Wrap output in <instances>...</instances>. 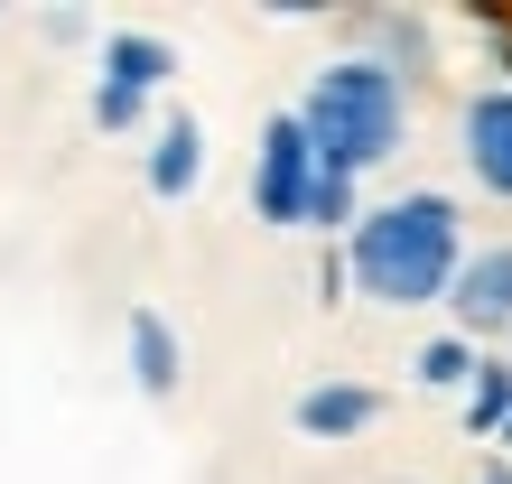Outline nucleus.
Wrapping results in <instances>:
<instances>
[{"instance_id":"4","label":"nucleus","mask_w":512,"mask_h":484,"mask_svg":"<svg viewBox=\"0 0 512 484\" xmlns=\"http://www.w3.org/2000/svg\"><path fill=\"white\" fill-rule=\"evenodd\" d=\"M447 326H457L466 345H512V242H475L457 289H447Z\"/></svg>"},{"instance_id":"5","label":"nucleus","mask_w":512,"mask_h":484,"mask_svg":"<svg viewBox=\"0 0 512 484\" xmlns=\"http://www.w3.org/2000/svg\"><path fill=\"white\" fill-rule=\"evenodd\" d=\"M457 159L485 196L512 205V84H475L457 103Z\"/></svg>"},{"instance_id":"2","label":"nucleus","mask_w":512,"mask_h":484,"mask_svg":"<svg viewBox=\"0 0 512 484\" xmlns=\"http://www.w3.org/2000/svg\"><path fill=\"white\" fill-rule=\"evenodd\" d=\"M298 131H308L317 168L336 177H364L382 168L391 149L410 131V84L382 66V56H336V66L308 75V94H298Z\"/></svg>"},{"instance_id":"14","label":"nucleus","mask_w":512,"mask_h":484,"mask_svg":"<svg viewBox=\"0 0 512 484\" xmlns=\"http://www.w3.org/2000/svg\"><path fill=\"white\" fill-rule=\"evenodd\" d=\"M84 112H94V131H140V121H149V94H131V84H103V75H94V103H84Z\"/></svg>"},{"instance_id":"12","label":"nucleus","mask_w":512,"mask_h":484,"mask_svg":"<svg viewBox=\"0 0 512 484\" xmlns=\"http://www.w3.org/2000/svg\"><path fill=\"white\" fill-rule=\"evenodd\" d=\"M475 363H485V345H466L457 326H447V336H429V345L410 354V373H419V391H457V401H466Z\"/></svg>"},{"instance_id":"13","label":"nucleus","mask_w":512,"mask_h":484,"mask_svg":"<svg viewBox=\"0 0 512 484\" xmlns=\"http://www.w3.org/2000/svg\"><path fill=\"white\" fill-rule=\"evenodd\" d=\"M354 224H364V177H336V168H326L317 196H308V233H354Z\"/></svg>"},{"instance_id":"9","label":"nucleus","mask_w":512,"mask_h":484,"mask_svg":"<svg viewBox=\"0 0 512 484\" xmlns=\"http://www.w3.org/2000/svg\"><path fill=\"white\" fill-rule=\"evenodd\" d=\"M103 84H131V94H159V84L177 75V47L159 38V28H103Z\"/></svg>"},{"instance_id":"19","label":"nucleus","mask_w":512,"mask_h":484,"mask_svg":"<svg viewBox=\"0 0 512 484\" xmlns=\"http://www.w3.org/2000/svg\"><path fill=\"white\" fill-rule=\"evenodd\" d=\"M503 354H512V345H503Z\"/></svg>"},{"instance_id":"3","label":"nucleus","mask_w":512,"mask_h":484,"mask_svg":"<svg viewBox=\"0 0 512 484\" xmlns=\"http://www.w3.org/2000/svg\"><path fill=\"white\" fill-rule=\"evenodd\" d=\"M317 149H308V131H298V112H270L261 121V149H252V215L261 224H308V196H317Z\"/></svg>"},{"instance_id":"1","label":"nucleus","mask_w":512,"mask_h":484,"mask_svg":"<svg viewBox=\"0 0 512 484\" xmlns=\"http://www.w3.org/2000/svg\"><path fill=\"white\" fill-rule=\"evenodd\" d=\"M466 252H475V242H466L457 196L410 187V196L364 205V224L345 233V280L364 289L373 308H447Z\"/></svg>"},{"instance_id":"16","label":"nucleus","mask_w":512,"mask_h":484,"mask_svg":"<svg viewBox=\"0 0 512 484\" xmlns=\"http://www.w3.org/2000/svg\"><path fill=\"white\" fill-rule=\"evenodd\" d=\"M47 38H66V47H75V38H94V19H84V10H47Z\"/></svg>"},{"instance_id":"18","label":"nucleus","mask_w":512,"mask_h":484,"mask_svg":"<svg viewBox=\"0 0 512 484\" xmlns=\"http://www.w3.org/2000/svg\"><path fill=\"white\" fill-rule=\"evenodd\" d=\"M503 457H512V429H503Z\"/></svg>"},{"instance_id":"15","label":"nucleus","mask_w":512,"mask_h":484,"mask_svg":"<svg viewBox=\"0 0 512 484\" xmlns=\"http://www.w3.org/2000/svg\"><path fill=\"white\" fill-rule=\"evenodd\" d=\"M475 38H485V56H494V84H512V19L485 10V19H475Z\"/></svg>"},{"instance_id":"7","label":"nucleus","mask_w":512,"mask_h":484,"mask_svg":"<svg viewBox=\"0 0 512 484\" xmlns=\"http://www.w3.org/2000/svg\"><path fill=\"white\" fill-rule=\"evenodd\" d=\"M196 177H205V121L196 112H168L159 131H149V196H196Z\"/></svg>"},{"instance_id":"6","label":"nucleus","mask_w":512,"mask_h":484,"mask_svg":"<svg viewBox=\"0 0 512 484\" xmlns=\"http://www.w3.org/2000/svg\"><path fill=\"white\" fill-rule=\"evenodd\" d=\"M373 419H382V391H373V382H308V391L289 401V429H298V438H317V447L364 438Z\"/></svg>"},{"instance_id":"11","label":"nucleus","mask_w":512,"mask_h":484,"mask_svg":"<svg viewBox=\"0 0 512 484\" xmlns=\"http://www.w3.org/2000/svg\"><path fill=\"white\" fill-rule=\"evenodd\" d=\"M457 419H466V438H503L512 429V354H485V363H475Z\"/></svg>"},{"instance_id":"10","label":"nucleus","mask_w":512,"mask_h":484,"mask_svg":"<svg viewBox=\"0 0 512 484\" xmlns=\"http://www.w3.org/2000/svg\"><path fill=\"white\" fill-rule=\"evenodd\" d=\"M354 38H364L354 56H382L401 84L429 75V19H410V10H364V19H354Z\"/></svg>"},{"instance_id":"17","label":"nucleus","mask_w":512,"mask_h":484,"mask_svg":"<svg viewBox=\"0 0 512 484\" xmlns=\"http://www.w3.org/2000/svg\"><path fill=\"white\" fill-rule=\"evenodd\" d=\"M475 484H512V457H485V466H475Z\"/></svg>"},{"instance_id":"8","label":"nucleus","mask_w":512,"mask_h":484,"mask_svg":"<svg viewBox=\"0 0 512 484\" xmlns=\"http://www.w3.org/2000/svg\"><path fill=\"white\" fill-rule=\"evenodd\" d=\"M122 345H131V382L149 391V401H168V391L187 382V345H177V326H168L159 308H131Z\"/></svg>"}]
</instances>
